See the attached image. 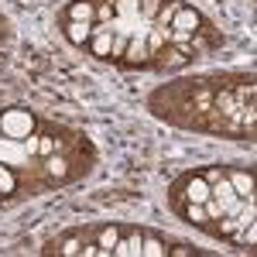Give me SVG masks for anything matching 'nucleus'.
Listing matches in <instances>:
<instances>
[{"label": "nucleus", "instance_id": "0eeeda50", "mask_svg": "<svg viewBox=\"0 0 257 257\" xmlns=\"http://www.w3.org/2000/svg\"><path fill=\"white\" fill-rule=\"evenodd\" d=\"M158 55H161V69H182V65L192 62V48L175 45V48H161Z\"/></svg>", "mask_w": 257, "mask_h": 257}, {"label": "nucleus", "instance_id": "4468645a", "mask_svg": "<svg viewBox=\"0 0 257 257\" xmlns=\"http://www.w3.org/2000/svg\"><path fill=\"white\" fill-rule=\"evenodd\" d=\"M141 257H168L165 240L155 237V233H144V240H141Z\"/></svg>", "mask_w": 257, "mask_h": 257}, {"label": "nucleus", "instance_id": "1a4fd4ad", "mask_svg": "<svg viewBox=\"0 0 257 257\" xmlns=\"http://www.w3.org/2000/svg\"><path fill=\"white\" fill-rule=\"evenodd\" d=\"M120 230L123 226H99L96 230V247H99V257H110L113 254V247H117V240H120Z\"/></svg>", "mask_w": 257, "mask_h": 257}, {"label": "nucleus", "instance_id": "f8f14e48", "mask_svg": "<svg viewBox=\"0 0 257 257\" xmlns=\"http://www.w3.org/2000/svg\"><path fill=\"white\" fill-rule=\"evenodd\" d=\"M45 250H48V254H65V257H76V254H82V237H79V233H72V237L59 240V243H48Z\"/></svg>", "mask_w": 257, "mask_h": 257}, {"label": "nucleus", "instance_id": "dca6fc26", "mask_svg": "<svg viewBox=\"0 0 257 257\" xmlns=\"http://www.w3.org/2000/svg\"><path fill=\"white\" fill-rule=\"evenodd\" d=\"M113 11L120 21H138L141 18V0H113Z\"/></svg>", "mask_w": 257, "mask_h": 257}, {"label": "nucleus", "instance_id": "4be33fe9", "mask_svg": "<svg viewBox=\"0 0 257 257\" xmlns=\"http://www.w3.org/2000/svg\"><path fill=\"white\" fill-rule=\"evenodd\" d=\"M165 0H141V21H155V14L161 11Z\"/></svg>", "mask_w": 257, "mask_h": 257}, {"label": "nucleus", "instance_id": "20e7f679", "mask_svg": "<svg viewBox=\"0 0 257 257\" xmlns=\"http://www.w3.org/2000/svg\"><path fill=\"white\" fill-rule=\"evenodd\" d=\"M141 240H144V233L141 230H120V240L117 247H113V254L110 257H141Z\"/></svg>", "mask_w": 257, "mask_h": 257}, {"label": "nucleus", "instance_id": "a211bd4d", "mask_svg": "<svg viewBox=\"0 0 257 257\" xmlns=\"http://www.w3.org/2000/svg\"><path fill=\"white\" fill-rule=\"evenodd\" d=\"M113 18H117V11H113V0H96V14H93V24H110Z\"/></svg>", "mask_w": 257, "mask_h": 257}, {"label": "nucleus", "instance_id": "5701e85b", "mask_svg": "<svg viewBox=\"0 0 257 257\" xmlns=\"http://www.w3.org/2000/svg\"><path fill=\"white\" fill-rule=\"evenodd\" d=\"M168 254H172V257H192L196 250H192V247H185V243H175V247H168Z\"/></svg>", "mask_w": 257, "mask_h": 257}, {"label": "nucleus", "instance_id": "b1692460", "mask_svg": "<svg viewBox=\"0 0 257 257\" xmlns=\"http://www.w3.org/2000/svg\"><path fill=\"white\" fill-rule=\"evenodd\" d=\"M223 172H226V168H209V172H202V178H206V182H216Z\"/></svg>", "mask_w": 257, "mask_h": 257}, {"label": "nucleus", "instance_id": "2eb2a0df", "mask_svg": "<svg viewBox=\"0 0 257 257\" xmlns=\"http://www.w3.org/2000/svg\"><path fill=\"white\" fill-rule=\"evenodd\" d=\"M14 189H18V172H14V165L0 161V196H11Z\"/></svg>", "mask_w": 257, "mask_h": 257}, {"label": "nucleus", "instance_id": "f03ea898", "mask_svg": "<svg viewBox=\"0 0 257 257\" xmlns=\"http://www.w3.org/2000/svg\"><path fill=\"white\" fill-rule=\"evenodd\" d=\"M168 31H172V45H189V38L202 31L199 11H192V7L182 4V7L175 11V18H172V24H168Z\"/></svg>", "mask_w": 257, "mask_h": 257}, {"label": "nucleus", "instance_id": "412c9836", "mask_svg": "<svg viewBox=\"0 0 257 257\" xmlns=\"http://www.w3.org/2000/svg\"><path fill=\"white\" fill-rule=\"evenodd\" d=\"M55 151H62L59 138H38V155L41 158H48V155H55Z\"/></svg>", "mask_w": 257, "mask_h": 257}, {"label": "nucleus", "instance_id": "9d476101", "mask_svg": "<svg viewBox=\"0 0 257 257\" xmlns=\"http://www.w3.org/2000/svg\"><path fill=\"white\" fill-rule=\"evenodd\" d=\"M209 196H213V192H209V182H206L202 175L185 178V199H189V202H206Z\"/></svg>", "mask_w": 257, "mask_h": 257}, {"label": "nucleus", "instance_id": "393cba45", "mask_svg": "<svg viewBox=\"0 0 257 257\" xmlns=\"http://www.w3.org/2000/svg\"><path fill=\"white\" fill-rule=\"evenodd\" d=\"M82 257H99V247L96 243H82Z\"/></svg>", "mask_w": 257, "mask_h": 257}, {"label": "nucleus", "instance_id": "aec40b11", "mask_svg": "<svg viewBox=\"0 0 257 257\" xmlns=\"http://www.w3.org/2000/svg\"><path fill=\"white\" fill-rule=\"evenodd\" d=\"M237 240H240V243H247V247H254V243H257V223H254V219H250V223H243V226H240Z\"/></svg>", "mask_w": 257, "mask_h": 257}, {"label": "nucleus", "instance_id": "ddd939ff", "mask_svg": "<svg viewBox=\"0 0 257 257\" xmlns=\"http://www.w3.org/2000/svg\"><path fill=\"white\" fill-rule=\"evenodd\" d=\"M45 172H48V178H55V182H65V178H69V161L55 151V155L45 158Z\"/></svg>", "mask_w": 257, "mask_h": 257}, {"label": "nucleus", "instance_id": "7ed1b4c3", "mask_svg": "<svg viewBox=\"0 0 257 257\" xmlns=\"http://www.w3.org/2000/svg\"><path fill=\"white\" fill-rule=\"evenodd\" d=\"M148 28H151V21H141L138 28L131 31L127 52H123V62H127V65H148V62H151V52H148Z\"/></svg>", "mask_w": 257, "mask_h": 257}, {"label": "nucleus", "instance_id": "6ab92c4d", "mask_svg": "<svg viewBox=\"0 0 257 257\" xmlns=\"http://www.w3.org/2000/svg\"><path fill=\"white\" fill-rule=\"evenodd\" d=\"M185 216H189V223H196V226H206V223H209L202 202H189V206H185Z\"/></svg>", "mask_w": 257, "mask_h": 257}, {"label": "nucleus", "instance_id": "423d86ee", "mask_svg": "<svg viewBox=\"0 0 257 257\" xmlns=\"http://www.w3.org/2000/svg\"><path fill=\"white\" fill-rule=\"evenodd\" d=\"M24 158H31V151L24 148V141L0 138V161H7V165H21Z\"/></svg>", "mask_w": 257, "mask_h": 257}, {"label": "nucleus", "instance_id": "6e6552de", "mask_svg": "<svg viewBox=\"0 0 257 257\" xmlns=\"http://www.w3.org/2000/svg\"><path fill=\"white\" fill-rule=\"evenodd\" d=\"M65 38L72 41L76 48H86L89 45V38H93V24H82V21H65Z\"/></svg>", "mask_w": 257, "mask_h": 257}, {"label": "nucleus", "instance_id": "39448f33", "mask_svg": "<svg viewBox=\"0 0 257 257\" xmlns=\"http://www.w3.org/2000/svg\"><path fill=\"white\" fill-rule=\"evenodd\" d=\"M226 178L233 185V192L240 199H254V172H243V168H226Z\"/></svg>", "mask_w": 257, "mask_h": 257}, {"label": "nucleus", "instance_id": "9b49d317", "mask_svg": "<svg viewBox=\"0 0 257 257\" xmlns=\"http://www.w3.org/2000/svg\"><path fill=\"white\" fill-rule=\"evenodd\" d=\"M93 14H96V0H72L69 4V21L93 24Z\"/></svg>", "mask_w": 257, "mask_h": 257}, {"label": "nucleus", "instance_id": "f3484780", "mask_svg": "<svg viewBox=\"0 0 257 257\" xmlns=\"http://www.w3.org/2000/svg\"><path fill=\"white\" fill-rule=\"evenodd\" d=\"M178 7H182L178 0H172V4H161V11L155 14V21H151V24H155V28H168V24H172V18H175V11H178Z\"/></svg>", "mask_w": 257, "mask_h": 257}, {"label": "nucleus", "instance_id": "f257e3e1", "mask_svg": "<svg viewBox=\"0 0 257 257\" xmlns=\"http://www.w3.org/2000/svg\"><path fill=\"white\" fill-rule=\"evenodd\" d=\"M35 134V113L24 110V106H11L0 113V138H11V141H24Z\"/></svg>", "mask_w": 257, "mask_h": 257}]
</instances>
